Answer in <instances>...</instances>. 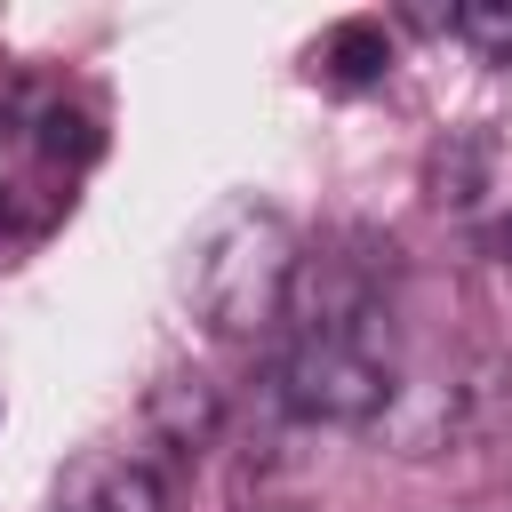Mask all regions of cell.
Masks as SVG:
<instances>
[{
	"label": "cell",
	"mask_w": 512,
	"mask_h": 512,
	"mask_svg": "<svg viewBox=\"0 0 512 512\" xmlns=\"http://www.w3.org/2000/svg\"><path fill=\"white\" fill-rule=\"evenodd\" d=\"M72 512H168V496H160V472L152 464H104L96 488Z\"/></svg>",
	"instance_id": "277c9868"
},
{
	"label": "cell",
	"mask_w": 512,
	"mask_h": 512,
	"mask_svg": "<svg viewBox=\"0 0 512 512\" xmlns=\"http://www.w3.org/2000/svg\"><path fill=\"white\" fill-rule=\"evenodd\" d=\"M448 32L464 48H480L488 64H512V0H472V8H448Z\"/></svg>",
	"instance_id": "5b68a950"
},
{
	"label": "cell",
	"mask_w": 512,
	"mask_h": 512,
	"mask_svg": "<svg viewBox=\"0 0 512 512\" xmlns=\"http://www.w3.org/2000/svg\"><path fill=\"white\" fill-rule=\"evenodd\" d=\"M296 232L288 216L272 208H232L208 248L192 256V304L216 336H256L272 320H288V296H296Z\"/></svg>",
	"instance_id": "7a4b0ae2"
},
{
	"label": "cell",
	"mask_w": 512,
	"mask_h": 512,
	"mask_svg": "<svg viewBox=\"0 0 512 512\" xmlns=\"http://www.w3.org/2000/svg\"><path fill=\"white\" fill-rule=\"evenodd\" d=\"M240 512H312V504H296V496H256V504H240Z\"/></svg>",
	"instance_id": "8992f818"
},
{
	"label": "cell",
	"mask_w": 512,
	"mask_h": 512,
	"mask_svg": "<svg viewBox=\"0 0 512 512\" xmlns=\"http://www.w3.org/2000/svg\"><path fill=\"white\" fill-rule=\"evenodd\" d=\"M384 64H392V40H384V24H368V16L320 32V48H312V72H328V80H344V88L384 80Z\"/></svg>",
	"instance_id": "3957f363"
},
{
	"label": "cell",
	"mask_w": 512,
	"mask_h": 512,
	"mask_svg": "<svg viewBox=\"0 0 512 512\" xmlns=\"http://www.w3.org/2000/svg\"><path fill=\"white\" fill-rule=\"evenodd\" d=\"M392 336L376 288L344 264H296L288 296V352H280V400L312 424H376L392 408Z\"/></svg>",
	"instance_id": "6da1fadb"
}]
</instances>
